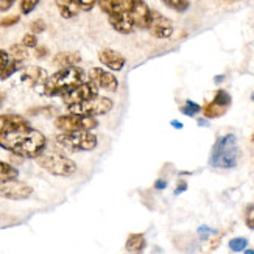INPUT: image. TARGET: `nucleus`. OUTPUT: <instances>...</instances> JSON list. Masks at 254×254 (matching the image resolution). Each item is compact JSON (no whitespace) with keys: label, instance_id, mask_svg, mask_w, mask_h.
<instances>
[{"label":"nucleus","instance_id":"obj_24","mask_svg":"<svg viewBox=\"0 0 254 254\" xmlns=\"http://www.w3.org/2000/svg\"><path fill=\"white\" fill-rule=\"evenodd\" d=\"M201 111H203V108L198 105V103L192 102V100H187L186 105L181 108V113L184 116H187V117H195L198 113H201Z\"/></svg>","mask_w":254,"mask_h":254},{"label":"nucleus","instance_id":"obj_5","mask_svg":"<svg viewBox=\"0 0 254 254\" xmlns=\"http://www.w3.org/2000/svg\"><path fill=\"white\" fill-rule=\"evenodd\" d=\"M57 142L70 151H91L97 147L98 139L91 131H76L61 132L57 136Z\"/></svg>","mask_w":254,"mask_h":254},{"label":"nucleus","instance_id":"obj_29","mask_svg":"<svg viewBox=\"0 0 254 254\" xmlns=\"http://www.w3.org/2000/svg\"><path fill=\"white\" fill-rule=\"evenodd\" d=\"M22 46L25 49H36L38 47V38L33 33H27V35L22 38Z\"/></svg>","mask_w":254,"mask_h":254},{"label":"nucleus","instance_id":"obj_32","mask_svg":"<svg viewBox=\"0 0 254 254\" xmlns=\"http://www.w3.org/2000/svg\"><path fill=\"white\" fill-rule=\"evenodd\" d=\"M30 28H31V33H33V35H38V33H42L44 30H46V24H44V20L38 19V20H35V22H31Z\"/></svg>","mask_w":254,"mask_h":254},{"label":"nucleus","instance_id":"obj_4","mask_svg":"<svg viewBox=\"0 0 254 254\" xmlns=\"http://www.w3.org/2000/svg\"><path fill=\"white\" fill-rule=\"evenodd\" d=\"M36 162L55 176H70L76 172V164L60 153H42L36 158Z\"/></svg>","mask_w":254,"mask_h":254},{"label":"nucleus","instance_id":"obj_43","mask_svg":"<svg viewBox=\"0 0 254 254\" xmlns=\"http://www.w3.org/2000/svg\"><path fill=\"white\" fill-rule=\"evenodd\" d=\"M245 254H254V250H245Z\"/></svg>","mask_w":254,"mask_h":254},{"label":"nucleus","instance_id":"obj_11","mask_svg":"<svg viewBox=\"0 0 254 254\" xmlns=\"http://www.w3.org/2000/svg\"><path fill=\"white\" fill-rule=\"evenodd\" d=\"M231 103H233V98H231V95L226 91L220 89V91H217L214 100L206 103L203 106V114H204L206 119L222 117L228 111V108L231 106Z\"/></svg>","mask_w":254,"mask_h":254},{"label":"nucleus","instance_id":"obj_19","mask_svg":"<svg viewBox=\"0 0 254 254\" xmlns=\"http://www.w3.org/2000/svg\"><path fill=\"white\" fill-rule=\"evenodd\" d=\"M49 78L46 70L41 67H30L22 75V81L28 83L30 86H36V84H44L46 80Z\"/></svg>","mask_w":254,"mask_h":254},{"label":"nucleus","instance_id":"obj_2","mask_svg":"<svg viewBox=\"0 0 254 254\" xmlns=\"http://www.w3.org/2000/svg\"><path fill=\"white\" fill-rule=\"evenodd\" d=\"M84 83V72L80 67H67L61 69L57 73L50 75L42 84V94L47 97H55V95H65L75 87Z\"/></svg>","mask_w":254,"mask_h":254},{"label":"nucleus","instance_id":"obj_39","mask_svg":"<svg viewBox=\"0 0 254 254\" xmlns=\"http://www.w3.org/2000/svg\"><path fill=\"white\" fill-rule=\"evenodd\" d=\"M196 124H198V127H209V125H211V124H209V120L206 119V117H203V119H198L196 120Z\"/></svg>","mask_w":254,"mask_h":254},{"label":"nucleus","instance_id":"obj_8","mask_svg":"<svg viewBox=\"0 0 254 254\" xmlns=\"http://www.w3.org/2000/svg\"><path fill=\"white\" fill-rule=\"evenodd\" d=\"M124 9L136 28H148L151 9L143 0H122Z\"/></svg>","mask_w":254,"mask_h":254},{"label":"nucleus","instance_id":"obj_25","mask_svg":"<svg viewBox=\"0 0 254 254\" xmlns=\"http://www.w3.org/2000/svg\"><path fill=\"white\" fill-rule=\"evenodd\" d=\"M162 2L169 8L178 11V13H184V11L189 9V5H190L189 0H162Z\"/></svg>","mask_w":254,"mask_h":254},{"label":"nucleus","instance_id":"obj_40","mask_svg":"<svg viewBox=\"0 0 254 254\" xmlns=\"http://www.w3.org/2000/svg\"><path fill=\"white\" fill-rule=\"evenodd\" d=\"M173 128H176V129H183V124H180V122H176V120H172V124H170Z\"/></svg>","mask_w":254,"mask_h":254},{"label":"nucleus","instance_id":"obj_44","mask_svg":"<svg viewBox=\"0 0 254 254\" xmlns=\"http://www.w3.org/2000/svg\"><path fill=\"white\" fill-rule=\"evenodd\" d=\"M2 103H3V94L0 92V105H2Z\"/></svg>","mask_w":254,"mask_h":254},{"label":"nucleus","instance_id":"obj_1","mask_svg":"<svg viewBox=\"0 0 254 254\" xmlns=\"http://www.w3.org/2000/svg\"><path fill=\"white\" fill-rule=\"evenodd\" d=\"M47 139L35 128L16 129L11 132H0V147L20 158H38L44 153Z\"/></svg>","mask_w":254,"mask_h":254},{"label":"nucleus","instance_id":"obj_31","mask_svg":"<svg viewBox=\"0 0 254 254\" xmlns=\"http://www.w3.org/2000/svg\"><path fill=\"white\" fill-rule=\"evenodd\" d=\"M217 231L212 229V228H209V226H200L198 228V236H200L201 240H207L209 237H211L212 234H215Z\"/></svg>","mask_w":254,"mask_h":254},{"label":"nucleus","instance_id":"obj_12","mask_svg":"<svg viewBox=\"0 0 254 254\" xmlns=\"http://www.w3.org/2000/svg\"><path fill=\"white\" fill-rule=\"evenodd\" d=\"M150 35L158 38V39H167L173 35V24L170 22L169 17H165L161 14L159 11L151 9V17H150V24L148 28Z\"/></svg>","mask_w":254,"mask_h":254},{"label":"nucleus","instance_id":"obj_26","mask_svg":"<svg viewBox=\"0 0 254 254\" xmlns=\"http://www.w3.org/2000/svg\"><path fill=\"white\" fill-rule=\"evenodd\" d=\"M247 247H248V239H245V237H236V239L229 240V250L234 253L245 251Z\"/></svg>","mask_w":254,"mask_h":254},{"label":"nucleus","instance_id":"obj_22","mask_svg":"<svg viewBox=\"0 0 254 254\" xmlns=\"http://www.w3.org/2000/svg\"><path fill=\"white\" fill-rule=\"evenodd\" d=\"M17 169L13 167L11 164L0 161V181H9V180H17Z\"/></svg>","mask_w":254,"mask_h":254},{"label":"nucleus","instance_id":"obj_17","mask_svg":"<svg viewBox=\"0 0 254 254\" xmlns=\"http://www.w3.org/2000/svg\"><path fill=\"white\" fill-rule=\"evenodd\" d=\"M81 61V57L80 53L76 52H61L58 55H55L53 58V64L58 65L61 69H67V67H75V65H78Z\"/></svg>","mask_w":254,"mask_h":254},{"label":"nucleus","instance_id":"obj_41","mask_svg":"<svg viewBox=\"0 0 254 254\" xmlns=\"http://www.w3.org/2000/svg\"><path fill=\"white\" fill-rule=\"evenodd\" d=\"M223 80H225V75H217L215 78H214V81H215L217 84H220V83H222Z\"/></svg>","mask_w":254,"mask_h":254},{"label":"nucleus","instance_id":"obj_6","mask_svg":"<svg viewBox=\"0 0 254 254\" xmlns=\"http://www.w3.org/2000/svg\"><path fill=\"white\" fill-rule=\"evenodd\" d=\"M55 127L61 132H76V131H92L98 127L94 117L80 116V114H64L55 120Z\"/></svg>","mask_w":254,"mask_h":254},{"label":"nucleus","instance_id":"obj_10","mask_svg":"<svg viewBox=\"0 0 254 254\" xmlns=\"http://www.w3.org/2000/svg\"><path fill=\"white\" fill-rule=\"evenodd\" d=\"M33 193V187L24 181L9 180L0 181V196L8 198V200H27Z\"/></svg>","mask_w":254,"mask_h":254},{"label":"nucleus","instance_id":"obj_23","mask_svg":"<svg viewBox=\"0 0 254 254\" xmlns=\"http://www.w3.org/2000/svg\"><path fill=\"white\" fill-rule=\"evenodd\" d=\"M9 57L16 60V61H24L27 57H28V53H27V49L22 46V44H14V46H11L9 47Z\"/></svg>","mask_w":254,"mask_h":254},{"label":"nucleus","instance_id":"obj_14","mask_svg":"<svg viewBox=\"0 0 254 254\" xmlns=\"http://www.w3.org/2000/svg\"><path fill=\"white\" fill-rule=\"evenodd\" d=\"M98 60L103 65H106L108 69L111 70H122L127 64V60L124 55H120L119 52L113 50V49H103L98 53Z\"/></svg>","mask_w":254,"mask_h":254},{"label":"nucleus","instance_id":"obj_3","mask_svg":"<svg viewBox=\"0 0 254 254\" xmlns=\"http://www.w3.org/2000/svg\"><path fill=\"white\" fill-rule=\"evenodd\" d=\"M240 158V150L237 137L234 134H225L220 136L211 151V158H209V165L214 169H236Z\"/></svg>","mask_w":254,"mask_h":254},{"label":"nucleus","instance_id":"obj_16","mask_svg":"<svg viewBox=\"0 0 254 254\" xmlns=\"http://www.w3.org/2000/svg\"><path fill=\"white\" fill-rule=\"evenodd\" d=\"M108 19H109V24H111V27L117 33H122V35H129V33L132 31V28H134V25H132V22L129 20L125 9H120L114 14H109Z\"/></svg>","mask_w":254,"mask_h":254},{"label":"nucleus","instance_id":"obj_7","mask_svg":"<svg viewBox=\"0 0 254 254\" xmlns=\"http://www.w3.org/2000/svg\"><path fill=\"white\" fill-rule=\"evenodd\" d=\"M113 106H114V103H113L111 98L97 95V97L91 98V100H87L84 103H80V105H75V106H70L67 109H69V113H72V114L95 117V116L108 114L113 109Z\"/></svg>","mask_w":254,"mask_h":254},{"label":"nucleus","instance_id":"obj_38","mask_svg":"<svg viewBox=\"0 0 254 254\" xmlns=\"http://www.w3.org/2000/svg\"><path fill=\"white\" fill-rule=\"evenodd\" d=\"M47 49L46 47H36V52H35V55H36V58H44L47 55Z\"/></svg>","mask_w":254,"mask_h":254},{"label":"nucleus","instance_id":"obj_18","mask_svg":"<svg viewBox=\"0 0 254 254\" xmlns=\"http://www.w3.org/2000/svg\"><path fill=\"white\" fill-rule=\"evenodd\" d=\"M147 247V240H145V236L142 233H136V234H129L128 239H127V244H125V248L128 253L131 254H142L143 250Z\"/></svg>","mask_w":254,"mask_h":254},{"label":"nucleus","instance_id":"obj_21","mask_svg":"<svg viewBox=\"0 0 254 254\" xmlns=\"http://www.w3.org/2000/svg\"><path fill=\"white\" fill-rule=\"evenodd\" d=\"M97 3L108 16L117 13V11H120V9H124L122 0H97Z\"/></svg>","mask_w":254,"mask_h":254},{"label":"nucleus","instance_id":"obj_27","mask_svg":"<svg viewBox=\"0 0 254 254\" xmlns=\"http://www.w3.org/2000/svg\"><path fill=\"white\" fill-rule=\"evenodd\" d=\"M9 63H11L9 53L0 49V80L3 78V75H5V72H6V69H8Z\"/></svg>","mask_w":254,"mask_h":254},{"label":"nucleus","instance_id":"obj_28","mask_svg":"<svg viewBox=\"0 0 254 254\" xmlns=\"http://www.w3.org/2000/svg\"><path fill=\"white\" fill-rule=\"evenodd\" d=\"M39 0H20V13L22 14H30L33 9L36 8Z\"/></svg>","mask_w":254,"mask_h":254},{"label":"nucleus","instance_id":"obj_20","mask_svg":"<svg viewBox=\"0 0 254 254\" xmlns=\"http://www.w3.org/2000/svg\"><path fill=\"white\" fill-rule=\"evenodd\" d=\"M57 6L60 9V14L64 19H72L81 11L76 0H57Z\"/></svg>","mask_w":254,"mask_h":254},{"label":"nucleus","instance_id":"obj_35","mask_svg":"<svg viewBox=\"0 0 254 254\" xmlns=\"http://www.w3.org/2000/svg\"><path fill=\"white\" fill-rule=\"evenodd\" d=\"M16 0H0V11H6L13 6V3Z\"/></svg>","mask_w":254,"mask_h":254},{"label":"nucleus","instance_id":"obj_13","mask_svg":"<svg viewBox=\"0 0 254 254\" xmlns=\"http://www.w3.org/2000/svg\"><path fill=\"white\" fill-rule=\"evenodd\" d=\"M89 80L100 89H105L108 92H116L119 87V81L116 76L102 67H94L89 72Z\"/></svg>","mask_w":254,"mask_h":254},{"label":"nucleus","instance_id":"obj_30","mask_svg":"<svg viewBox=\"0 0 254 254\" xmlns=\"http://www.w3.org/2000/svg\"><path fill=\"white\" fill-rule=\"evenodd\" d=\"M245 223L250 229L254 231V204H248L245 209Z\"/></svg>","mask_w":254,"mask_h":254},{"label":"nucleus","instance_id":"obj_9","mask_svg":"<svg viewBox=\"0 0 254 254\" xmlns=\"http://www.w3.org/2000/svg\"><path fill=\"white\" fill-rule=\"evenodd\" d=\"M97 95H98V87L89 80V81H84L83 84H80L78 87H75V89L70 91L69 94L63 95V102L65 106L70 108V106L91 100V98H94Z\"/></svg>","mask_w":254,"mask_h":254},{"label":"nucleus","instance_id":"obj_37","mask_svg":"<svg viewBox=\"0 0 254 254\" xmlns=\"http://www.w3.org/2000/svg\"><path fill=\"white\" fill-rule=\"evenodd\" d=\"M165 187H167V181L165 180H156V183H154V189L156 190H164Z\"/></svg>","mask_w":254,"mask_h":254},{"label":"nucleus","instance_id":"obj_42","mask_svg":"<svg viewBox=\"0 0 254 254\" xmlns=\"http://www.w3.org/2000/svg\"><path fill=\"white\" fill-rule=\"evenodd\" d=\"M218 2H225V3H234L237 0H218Z\"/></svg>","mask_w":254,"mask_h":254},{"label":"nucleus","instance_id":"obj_36","mask_svg":"<svg viewBox=\"0 0 254 254\" xmlns=\"http://www.w3.org/2000/svg\"><path fill=\"white\" fill-rule=\"evenodd\" d=\"M187 190V183L186 181H180L178 183V187H176V189H175V195H180V193H183V192H186Z\"/></svg>","mask_w":254,"mask_h":254},{"label":"nucleus","instance_id":"obj_33","mask_svg":"<svg viewBox=\"0 0 254 254\" xmlns=\"http://www.w3.org/2000/svg\"><path fill=\"white\" fill-rule=\"evenodd\" d=\"M19 22V16H8L0 19V27H11V25H16Z\"/></svg>","mask_w":254,"mask_h":254},{"label":"nucleus","instance_id":"obj_34","mask_svg":"<svg viewBox=\"0 0 254 254\" xmlns=\"http://www.w3.org/2000/svg\"><path fill=\"white\" fill-rule=\"evenodd\" d=\"M76 3L80 5L81 11H91L97 3V0H76Z\"/></svg>","mask_w":254,"mask_h":254},{"label":"nucleus","instance_id":"obj_45","mask_svg":"<svg viewBox=\"0 0 254 254\" xmlns=\"http://www.w3.org/2000/svg\"><path fill=\"white\" fill-rule=\"evenodd\" d=\"M251 100L254 102V92H253V95H251Z\"/></svg>","mask_w":254,"mask_h":254},{"label":"nucleus","instance_id":"obj_15","mask_svg":"<svg viewBox=\"0 0 254 254\" xmlns=\"http://www.w3.org/2000/svg\"><path fill=\"white\" fill-rule=\"evenodd\" d=\"M30 124L25 117L17 114H2L0 116V132H11L16 129L28 128Z\"/></svg>","mask_w":254,"mask_h":254}]
</instances>
